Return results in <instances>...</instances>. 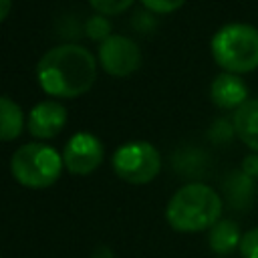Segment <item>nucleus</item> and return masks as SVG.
<instances>
[{"instance_id":"nucleus-1","label":"nucleus","mask_w":258,"mask_h":258,"mask_svg":"<svg viewBox=\"0 0 258 258\" xmlns=\"http://www.w3.org/2000/svg\"><path fill=\"white\" fill-rule=\"evenodd\" d=\"M97 79V60L81 44L64 42L48 48L36 64L40 89L56 99H75L87 93Z\"/></svg>"},{"instance_id":"nucleus-2","label":"nucleus","mask_w":258,"mask_h":258,"mask_svg":"<svg viewBox=\"0 0 258 258\" xmlns=\"http://www.w3.org/2000/svg\"><path fill=\"white\" fill-rule=\"evenodd\" d=\"M222 208V198L214 187L202 181H191L181 185L169 198L165 206V220L175 232H204L220 220Z\"/></svg>"},{"instance_id":"nucleus-3","label":"nucleus","mask_w":258,"mask_h":258,"mask_svg":"<svg viewBox=\"0 0 258 258\" xmlns=\"http://www.w3.org/2000/svg\"><path fill=\"white\" fill-rule=\"evenodd\" d=\"M210 50L224 73H252L258 69V28L246 22L224 24L214 32Z\"/></svg>"},{"instance_id":"nucleus-4","label":"nucleus","mask_w":258,"mask_h":258,"mask_svg":"<svg viewBox=\"0 0 258 258\" xmlns=\"http://www.w3.org/2000/svg\"><path fill=\"white\" fill-rule=\"evenodd\" d=\"M62 155L40 141L20 145L10 157L12 177L30 189H44L52 185L62 173Z\"/></svg>"},{"instance_id":"nucleus-5","label":"nucleus","mask_w":258,"mask_h":258,"mask_svg":"<svg viewBox=\"0 0 258 258\" xmlns=\"http://www.w3.org/2000/svg\"><path fill=\"white\" fill-rule=\"evenodd\" d=\"M111 165L123 181L143 185L153 181L161 171V155L149 141H127L115 149Z\"/></svg>"},{"instance_id":"nucleus-6","label":"nucleus","mask_w":258,"mask_h":258,"mask_svg":"<svg viewBox=\"0 0 258 258\" xmlns=\"http://www.w3.org/2000/svg\"><path fill=\"white\" fill-rule=\"evenodd\" d=\"M99 64L111 77H129L141 67V48L123 34H111L99 46Z\"/></svg>"},{"instance_id":"nucleus-7","label":"nucleus","mask_w":258,"mask_h":258,"mask_svg":"<svg viewBox=\"0 0 258 258\" xmlns=\"http://www.w3.org/2000/svg\"><path fill=\"white\" fill-rule=\"evenodd\" d=\"M103 157H105V149L101 139L87 131L75 133L62 149V163L67 171L73 175L93 173L103 163Z\"/></svg>"},{"instance_id":"nucleus-8","label":"nucleus","mask_w":258,"mask_h":258,"mask_svg":"<svg viewBox=\"0 0 258 258\" xmlns=\"http://www.w3.org/2000/svg\"><path fill=\"white\" fill-rule=\"evenodd\" d=\"M67 125V109L62 103L46 99L36 103L26 117L28 133L36 139H52Z\"/></svg>"},{"instance_id":"nucleus-9","label":"nucleus","mask_w":258,"mask_h":258,"mask_svg":"<svg viewBox=\"0 0 258 258\" xmlns=\"http://www.w3.org/2000/svg\"><path fill=\"white\" fill-rule=\"evenodd\" d=\"M210 99L220 109L238 111L250 99V91L240 75L220 73L214 77V81L210 85Z\"/></svg>"},{"instance_id":"nucleus-10","label":"nucleus","mask_w":258,"mask_h":258,"mask_svg":"<svg viewBox=\"0 0 258 258\" xmlns=\"http://www.w3.org/2000/svg\"><path fill=\"white\" fill-rule=\"evenodd\" d=\"M232 125L238 139L258 153V97H250L238 111H234Z\"/></svg>"},{"instance_id":"nucleus-11","label":"nucleus","mask_w":258,"mask_h":258,"mask_svg":"<svg viewBox=\"0 0 258 258\" xmlns=\"http://www.w3.org/2000/svg\"><path fill=\"white\" fill-rule=\"evenodd\" d=\"M242 240V232L238 222L230 220V218H220L210 230H208V244L210 250L218 256H226L230 252H234L240 246Z\"/></svg>"},{"instance_id":"nucleus-12","label":"nucleus","mask_w":258,"mask_h":258,"mask_svg":"<svg viewBox=\"0 0 258 258\" xmlns=\"http://www.w3.org/2000/svg\"><path fill=\"white\" fill-rule=\"evenodd\" d=\"M24 129V113L20 105L6 97L0 95V141H14L20 137Z\"/></svg>"},{"instance_id":"nucleus-13","label":"nucleus","mask_w":258,"mask_h":258,"mask_svg":"<svg viewBox=\"0 0 258 258\" xmlns=\"http://www.w3.org/2000/svg\"><path fill=\"white\" fill-rule=\"evenodd\" d=\"M111 28H113V26H111L109 18L103 16V14H93V16H89L87 22H85V34H87L91 40H99V42L107 40V38L113 34Z\"/></svg>"},{"instance_id":"nucleus-14","label":"nucleus","mask_w":258,"mask_h":258,"mask_svg":"<svg viewBox=\"0 0 258 258\" xmlns=\"http://www.w3.org/2000/svg\"><path fill=\"white\" fill-rule=\"evenodd\" d=\"M135 0H89V4L97 10V14L103 16H115L125 12Z\"/></svg>"},{"instance_id":"nucleus-15","label":"nucleus","mask_w":258,"mask_h":258,"mask_svg":"<svg viewBox=\"0 0 258 258\" xmlns=\"http://www.w3.org/2000/svg\"><path fill=\"white\" fill-rule=\"evenodd\" d=\"M238 252L242 258H258V226L242 234Z\"/></svg>"},{"instance_id":"nucleus-16","label":"nucleus","mask_w":258,"mask_h":258,"mask_svg":"<svg viewBox=\"0 0 258 258\" xmlns=\"http://www.w3.org/2000/svg\"><path fill=\"white\" fill-rule=\"evenodd\" d=\"M143 6L155 14H169L175 12L177 8H181L185 4V0H141Z\"/></svg>"},{"instance_id":"nucleus-17","label":"nucleus","mask_w":258,"mask_h":258,"mask_svg":"<svg viewBox=\"0 0 258 258\" xmlns=\"http://www.w3.org/2000/svg\"><path fill=\"white\" fill-rule=\"evenodd\" d=\"M10 8H12V0H0V22L6 20V16L10 14Z\"/></svg>"},{"instance_id":"nucleus-18","label":"nucleus","mask_w":258,"mask_h":258,"mask_svg":"<svg viewBox=\"0 0 258 258\" xmlns=\"http://www.w3.org/2000/svg\"><path fill=\"white\" fill-rule=\"evenodd\" d=\"M91 258H115V256H113V252H111L109 248L101 246V248H97V250L93 252V256H91Z\"/></svg>"}]
</instances>
